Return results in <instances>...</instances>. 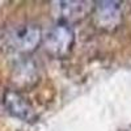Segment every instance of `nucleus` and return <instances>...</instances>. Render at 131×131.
Masks as SVG:
<instances>
[{
    "label": "nucleus",
    "mask_w": 131,
    "mask_h": 131,
    "mask_svg": "<svg viewBox=\"0 0 131 131\" xmlns=\"http://www.w3.org/2000/svg\"><path fill=\"white\" fill-rule=\"evenodd\" d=\"M75 43V33L67 24L57 23L50 28L42 38V46L50 57L63 59L70 55Z\"/></svg>",
    "instance_id": "obj_1"
},
{
    "label": "nucleus",
    "mask_w": 131,
    "mask_h": 131,
    "mask_svg": "<svg viewBox=\"0 0 131 131\" xmlns=\"http://www.w3.org/2000/svg\"><path fill=\"white\" fill-rule=\"evenodd\" d=\"M42 30L39 26L33 24L18 25L13 30H10L7 36V43L13 51L29 55L34 52L39 45H42Z\"/></svg>",
    "instance_id": "obj_2"
},
{
    "label": "nucleus",
    "mask_w": 131,
    "mask_h": 131,
    "mask_svg": "<svg viewBox=\"0 0 131 131\" xmlns=\"http://www.w3.org/2000/svg\"><path fill=\"white\" fill-rule=\"evenodd\" d=\"M94 25L104 31H114L119 28L123 17V3L114 0L96 2L93 5Z\"/></svg>",
    "instance_id": "obj_3"
},
{
    "label": "nucleus",
    "mask_w": 131,
    "mask_h": 131,
    "mask_svg": "<svg viewBox=\"0 0 131 131\" xmlns=\"http://www.w3.org/2000/svg\"><path fill=\"white\" fill-rule=\"evenodd\" d=\"M3 105L5 110L17 119L26 123H36L38 114L28 98L16 89H7L3 94Z\"/></svg>",
    "instance_id": "obj_4"
},
{
    "label": "nucleus",
    "mask_w": 131,
    "mask_h": 131,
    "mask_svg": "<svg viewBox=\"0 0 131 131\" xmlns=\"http://www.w3.org/2000/svg\"><path fill=\"white\" fill-rule=\"evenodd\" d=\"M54 7L55 17L58 23L67 24L71 26L72 23L85 18L93 10V3L89 2H55Z\"/></svg>",
    "instance_id": "obj_5"
},
{
    "label": "nucleus",
    "mask_w": 131,
    "mask_h": 131,
    "mask_svg": "<svg viewBox=\"0 0 131 131\" xmlns=\"http://www.w3.org/2000/svg\"><path fill=\"white\" fill-rule=\"evenodd\" d=\"M38 81V71L36 64L30 59H21L16 63L12 72V83L16 86V91L29 89Z\"/></svg>",
    "instance_id": "obj_6"
}]
</instances>
